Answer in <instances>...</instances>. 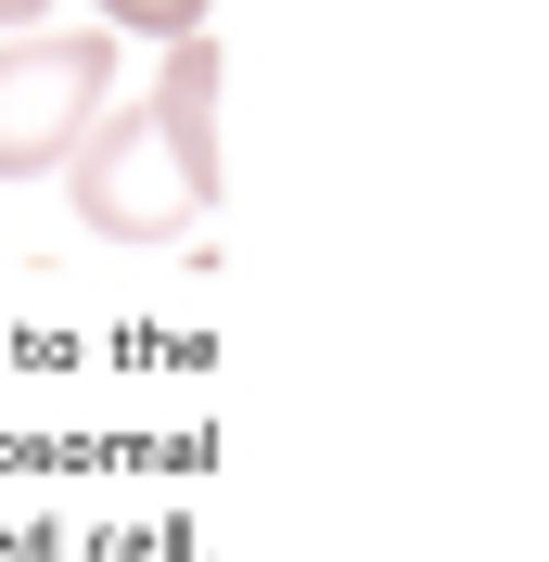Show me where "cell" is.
I'll return each mask as SVG.
<instances>
[{
	"label": "cell",
	"instance_id": "3957f363",
	"mask_svg": "<svg viewBox=\"0 0 549 562\" xmlns=\"http://www.w3.org/2000/svg\"><path fill=\"white\" fill-rule=\"evenodd\" d=\"M90 13H103L115 38H192L205 26V0H90Z\"/></svg>",
	"mask_w": 549,
	"mask_h": 562
},
{
	"label": "cell",
	"instance_id": "7a4b0ae2",
	"mask_svg": "<svg viewBox=\"0 0 549 562\" xmlns=\"http://www.w3.org/2000/svg\"><path fill=\"white\" fill-rule=\"evenodd\" d=\"M115 90V26H13L0 38V179H52Z\"/></svg>",
	"mask_w": 549,
	"mask_h": 562
},
{
	"label": "cell",
	"instance_id": "277c9868",
	"mask_svg": "<svg viewBox=\"0 0 549 562\" xmlns=\"http://www.w3.org/2000/svg\"><path fill=\"white\" fill-rule=\"evenodd\" d=\"M38 13H52V0H0V38H13V26H38Z\"/></svg>",
	"mask_w": 549,
	"mask_h": 562
},
{
	"label": "cell",
	"instance_id": "6da1fadb",
	"mask_svg": "<svg viewBox=\"0 0 549 562\" xmlns=\"http://www.w3.org/2000/svg\"><path fill=\"white\" fill-rule=\"evenodd\" d=\"M77 179V217L103 231V244H179L192 217L217 205V38H167V65L154 90L90 115V140L65 154Z\"/></svg>",
	"mask_w": 549,
	"mask_h": 562
}]
</instances>
